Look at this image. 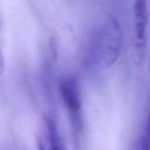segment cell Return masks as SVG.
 Here are the masks:
<instances>
[{
  "label": "cell",
  "mask_w": 150,
  "mask_h": 150,
  "mask_svg": "<svg viewBox=\"0 0 150 150\" xmlns=\"http://www.w3.org/2000/svg\"><path fill=\"white\" fill-rule=\"evenodd\" d=\"M123 44V35L120 24L110 16L102 27L96 38V60L101 67L108 69L119 59Z\"/></svg>",
  "instance_id": "obj_1"
},
{
  "label": "cell",
  "mask_w": 150,
  "mask_h": 150,
  "mask_svg": "<svg viewBox=\"0 0 150 150\" xmlns=\"http://www.w3.org/2000/svg\"><path fill=\"white\" fill-rule=\"evenodd\" d=\"M149 13L147 0H135L134 21H135V46L137 58L142 63L145 58L147 44V25Z\"/></svg>",
  "instance_id": "obj_2"
},
{
  "label": "cell",
  "mask_w": 150,
  "mask_h": 150,
  "mask_svg": "<svg viewBox=\"0 0 150 150\" xmlns=\"http://www.w3.org/2000/svg\"><path fill=\"white\" fill-rule=\"evenodd\" d=\"M60 93L67 109L70 111L75 127H78L82 106L81 93L79 83L74 78L69 77L60 83Z\"/></svg>",
  "instance_id": "obj_3"
},
{
  "label": "cell",
  "mask_w": 150,
  "mask_h": 150,
  "mask_svg": "<svg viewBox=\"0 0 150 150\" xmlns=\"http://www.w3.org/2000/svg\"><path fill=\"white\" fill-rule=\"evenodd\" d=\"M49 141H50V150H66L61 137L56 129L55 125L51 122H49Z\"/></svg>",
  "instance_id": "obj_4"
},
{
  "label": "cell",
  "mask_w": 150,
  "mask_h": 150,
  "mask_svg": "<svg viewBox=\"0 0 150 150\" xmlns=\"http://www.w3.org/2000/svg\"><path fill=\"white\" fill-rule=\"evenodd\" d=\"M144 136H145L146 138L150 140V113L149 116L148 117V120H147V125L146 127L145 135H144Z\"/></svg>",
  "instance_id": "obj_5"
},
{
  "label": "cell",
  "mask_w": 150,
  "mask_h": 150,
  "mask_svg": "<svg viewBox=\"0 0 150 150\" xmlns=\"http://www.w3.org/2000/svg\"><path fill=\"white\" fill-rule=\"evenodd\" d=\"M3 57H2V52H1V50H0V73L2 71V70H3Z\"/></svg>",
  "instance_id": "obj_6"
},
{
  "label": "cell",
  "mask_w": 150,
  "mask_h": 150,
  "mask_svg": "<svg viewBox=\"0 0 150 150\" xmlns=\"http://www.w3.org/2000/svg\"><path fill=\"white\" fill-rule=\"evenodd\" d=\"M38 150H45L44 144H42V142H41V141H39L38 143Z\"/></svg>",
  "instance_id": "obj_7"
}]
</instances>
